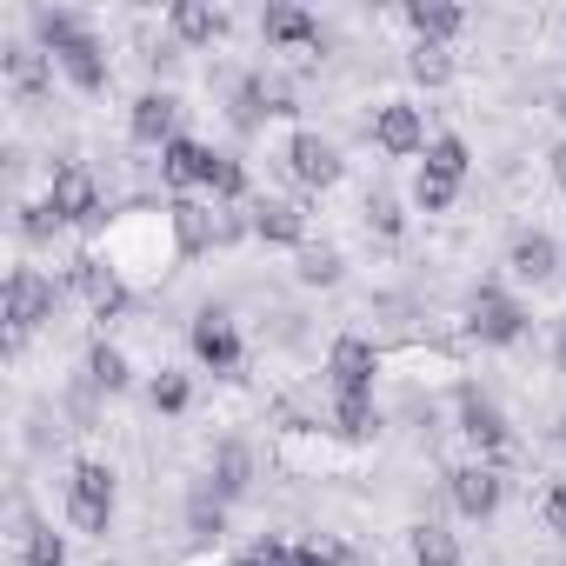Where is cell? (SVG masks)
<instances>
[{
    "instance_id": "6da1fadb",
    "label": "cell",
    "mask_w": 566,
    "mask_h": 566,
    "mask_svg": "<svg viewBox=\"0 0 566 566\" xmlns=\"http://www.w3.org/2000/svg\"><path fill=\"white\" fill-rule=\"evenodd\" d=\"M41 41L61 54V67H67V81H74V87H87V94H94V87L107 81V61H101L94 34H81L67 14H41Z\"/></svg>"
},
{
    "instance_id": "7a4b0ae2",
    "label": "cell",
    "mask_w": 566,
    "mask_h": 566,
    "mask_svg": "<svg viewBox=\"0 0 566 566\" xmlns=\"http://www.w3.org/2000/svg\"><path fill=\"white\" fill-rule=\"evenodd\" d=\"M67 513H74V526L107 533V520H114V473L94 467V460H81V467L67 473Z\"/></svg>"
},
{
    "instance_id": "3957f363",
    "label": "cell",
    "mask_w": 566,
    "mask_h": 566,
    "mask_svg": "<svg viewBox=\"0 0 566 566\" xmlns=\"http://www.w3.org/2000/svg\"><path fill=\"white\" fill-rule=\"evenodd\" d=\"M54 314V287L34 273V266H14L8 273V327H14V340L28 334V327H41Z\"/></svg>"
},
{
    "instance_id": "277c9868",
    "label": "cell",
    "mask_w": 566,
    "mask_h": 566,
    "mask_svg": "<svg viewBox=\"0 0 566 566\" xmlns=\"http://www.w3.org/2000/svg\"><path fill=\"white\" fill-rule=\"evenodd\" d=\"M48 213H54V220H94V213H101L94 174H87V167H61L54 187H48Z\"/></svg>"
},
{
    "instance_id": "5b68a950",
    "label": "cell",
    "mask_w": 566,
    "mask_h": 566,
    "mask_svg": "<svg viewBox=\"0 0 566 566\" xmlns=\"http://www.w3.org/2000/svg\"><path fill=\"white\" fill-rule=\"evenodd\" d=\"M467 327L480 334V340H493V347H506V340H520V327H526V314L506 301V294H473V307H467Z\"/></svg>"
},
{
    "instance_id": "8992f818",
    "label": "cell",
    "mask_w": 566,
    "mask_h": 566,
    "mask_svg": "<svg viewBox=\"0 0 566 566\" xmlns=\"http://www.w3.org/2000/svg\"><path fill=\"white\" fill-rule=\"evenodd\" d=\"M193 354H200V367H213V374L240 367V334H233V321L207 307V314L193 321Z\"/></svg>"
},
{
    "instance_id": "52a82bcc",
    "label": "cell",
    "mask_w": 566,
    "mask_h": 566,
    "mask_svg": "<svg viewBox=\"0 0 566 566\" xmlns=\"http://www.w3.org/2000/svg\"><path fill=\"white\" fill-rule=\"evenodd\" d=\"M374 140H380L387 154H420V147H427L420 107H407V101H387V107L374 114Z\"/></svg>"
},
{
    "instance_id": "ba28073f",
    "label": "cell",
    "mask_w": 566,
    "mask_h": 566,
    "mask_svg": "<svg viewBox=\"0 0 566 566\" xmlns=\"http://www.w3.org/2000/svg\"><path fill=\"white\" fill-rule=\"evenodd\" d=\"M174 120H180V101H174V94H140V101H134V140L174 147V140H180Z\"/></svg>"
},
{
    "instance_id": "9c48e42d",
    "label": "cell",
    "mask_w": 566,
    "mask_h": 566,
    "mask_svg": "<svg viewBox=\"0 0 566 566\" xmlns=\"http://www.w3.org/2000/svg\"><path fill=\"white\" fill-rule=\"evenodd\" d=\"M287 160H294V180H307V187H334V180H340V154H334L321 134H294Z\"/></svg>"
},
{
    "instance_id": "30bf717a",
    "label": "cell",
    "mask_w": 566,
    "mask_h": 566,
    "mask_svg": "<svg viewBox=\"0 0 566 566\" xmlns=\"http://www.w3.org/2000/svg\"><path fill=\"white\" fill-rule=\"evenodd\" d=\"M266 41L294 48V54H321V28H314L307 8H266Z\"/></svg>"
},
{
    "instance_id": "8fae6325",
    "label": "cell",
    "mask_w": 566,
    "mask_h": 566,
    "mask_svg": "<svg viewBox=\"0 0 566 566\" xmlns=\"http://www.w3.org/2000/svg\"><path fill=\"white\" fill-rule=\"evenodd\" d=\"M327 374H334L340 394H367V387H374V347H367V340H334Z\"/></svg>"
},
{
    "instance_id": "7c38bea8",
    "label": "cell",
    "mask_w": 566,
    "mask_h": 566,
    "mask_svg": "<svg viewBox=\"0 0 566 566\" xmlns=\"http://www.w3.org/2000/svg\"><path fill=\"white\" fill-rule=\"evenodd\" d=\"M453 506H460L467 520H486V513L500 506V473H493V467H460V473H453Z\"/></svg>"
},
{
    "instance_id": "4fadbf2b",
    "label": "cell",
    "mask_w": 566,
    "mask_h": 566,
    "mask_svg": "<svg viewBox=\"0 0 566 566\" xmlns=\"http://www.w3.org/2000/svg\"><path fill=\"white\" fill-rule=\"evenodd\" d=\"M81 287H87V301H94V314H101V321H114V314L127 307L120 273H114V266H101V260H81Z\"/></svg>"
},
{
    "instance_id": "5bb4252c",
    "label": "cell",
    "mask_w": 566,
    "mask_h": 566,
    "mask_svg": "<svg viewBox=\"0 0 566 566\" xmlns=\"http://www.w3.org/2000/svg\"><path fill=\"white\" fill-rule=\"evenodd\" d=\"M220 28H227V14L220 8H207V0H180V8H174V34L180 41H220Z\"/></svg>"
},
{
    "instance_id": "9a60e30c",
    "label": "cell",
    "mask_w": 566,
    "mask_h": 566,
    "mask_svg": "<svg viewBox=\"0 0 566 566\" xmlns=\"http://www.w3.org/2000/svg\"><path fill=\"white\" fill-rule=\"evenodd\" d=\"M553 266H559V247H553L546 233H520V240H513V273H520V280H546Z\"/></svg>"
},
{
    "instance_id": "2e32d148",
    "label": "cell",
    "mask_w": 566,
    "mask_h": 566,
    "mask_svg": "<svg viewBox=\"0 0 566 566\" xmlns=\"http://www.w3.org/2000/svg\"><path fill=\"white\" fill-rule=\"evenodd\" d=\"M407 21H413V34H420V41H433V48L460 34V8H440V0H413Z\"/></svg>"
},
{
    "instance_id": "e0dca14e",
    "label": "cell",
    "mask_w": 566,
    "mask_h": 566,
    "mask_svg": "<svg viewBox=\"0 0 566 566\" xmlns=\"http://www.w3.org/2000/svg\"><path fill=\"white\" fill-rule=\"evenodd\" d=\"M253 233L273 240V247H294V240H301V213H294L287 200H266V207L253 213Z\"/></svg>"
},
{
    "instance_id": "ac0fdd59",
    "label": "cell",
    "mask_w": 566,
    "mask_h": 566,
    "mask_svg": "<svg viewBox=\"0 0 566 566\" xmlns=\"http://www.w3.org/2000/svg\"><path fill=\"white\" fill-rule=\"evenodd\" d=\"M160 167H167V180H200L207 174V147L200 140H174V147H160Z\"/></svg>"
},
{
    "instance_id": "d6986e66",
    "label": "cell",
    "mask_w": 566,
    "mask_h": 566,
    "mask_svg": "<svg viewBox=\"0 0 566 566\" xmlns=\"http://www.w3.org/2000/svg\"><path fill=\"white\" fill-rule=\"evenodd\" d=\"M174 233H180V253H207V240H213V227H207V207L180 200V207H174Z\"/></svg>"
},
{
    "instance_id": "ffe728a7",
    "label": "cell",
    "mask_w": 566,
    "mask_h": 566,
    "mask_svg": "<svg viewBox=\"0 0 566 566\" xmlns=\"http://www.w3.org/2000/svg\"><path fill=\"white\" fill-rule=\"evenodd\" d=\"M413 553H420V566H460V546L447 526H413Z\"/></svg>"
},
{
    "instance_id": "44dd1931",
    "label": "cell",
    "mask_w": 566,
    "mask_h": 566,
    "mask_svg": "<svg viewBox=\"0 0 566 566\" xmlns=\"http://www.w3.org/2000/svg\"><path fill=\"white\" fill-rule=\"evenodd\" d=\"M427 174H440V180H460V174H467V140H453V134L427 140Z\"/></svg>"
},
{
    "instance_id": "7402d4cb",
    "label": "cell",
    "mask_w": 566,
    "mask_h": 566,
    "mask_svg": "<svg viewBox=\"0 0 566 566\" xmlns=\"http://www.w3.org/2000/svg\"><path fill=\"white\" fill-rule=\"evenodd\" d=\"M467 433H473V447H486V453L506 447V427H500V413H493L486 400H467Z\"/></svg>"
},
{
    "instance_id": "603a6c76",
    "label": "cell",
    "mask_w": 566,
    "mask_h": 566,
    "mask_svg": "<svg viewBox=\"0 0 566 566\" xmlns=\"http://www.w3.org/2000/svg\"><path fill=\"white\" fill-rule=\"evenodd\" d=\"M8 81H14L21 94H41V87H48V61H41L34 48H14V54H8Z\"/></svg>"
},
{
    "instance_id": "cb8c5ba5",
    "label": "cell",
    "mask_w": 566,
    "mask_h": 566,
    "mask_svg": "<svg viewBox=\"0 0 566 566\" xmlns=\"http://www.w3.org/2000/svg\"><path fill=\"white\" fill-rule=\"evenodd\" d=\"M200 187H207V193H220V200H233V193L247 187V174H240V160H227V154H207V174H200Z\"/></svg>"
},
{
    "instance_id": "d4e9b609",
    "label": "cell",
    "mask_w": 566,
    "mask_h": 566,
    "mask_svg": "<svg viewBox=\"0 0 566 566\" xmlns=\"http://www.w3.org/2000/svg\"><path fill=\"white\" fill-rule=\"evenodd\" d=\"M334 427H340V433H354V440H360V433H374V400H367V394H340Z\"/></svg>"
},
{
    "instance_id": "484cf974",
    "label": "cell",
    "mask_w": 566,
    "mask_h": 566,
    "mask_svg": "<svg viewBox=\"0 0 566 566\" xmlns=\"http://www.w3.org/2000/svg\"><path fill=\"white\" fill-rule=\"evenodd\" d=\"M21 566H67V546H61V533H54V526H34V533H28V553H21Z\"/></svg>"
},
{
    "instance_id": "4316f807",
    "label": "cell",
    "mask_w": 566,
    "mask_h": 566,
    "mask_svg": "<svg viewBox=\"0 0 566 566\" xmlns=\"http://www.w3.org/2000/svg\"><path fill=\"white\" fill-rule=\"evenodd\" d=\"M453 193H460V180H440V174H427V167H420V180H413V200H420L427 213H447V207H453Z\"/></svg>"
},
{
    "instance_id": "83f0119b",
    "label": "cell",
    "mask_w": 566,
    "mask_h": 566,
    "mask_svg": "<svg viewBox=\"0 0 566 566\" xmlns=\"http://www.w3.org/2000/svg\"><path fill=\"white\" fill-rule=\"evenodd\" d=\"M87 374H94V387H107V394L127 387V360H120L114 347H94V354H87Z\"/></svg>"
},
{
    "instance_id": "f1b7e54d",
    "label": "cell",
    "mask_w": 566,
    "mask_h": 566,
    "mask_svg": "<svg viewBox=\"0 0 566 566\" xmlns=\"http://www.w3.org/2000/svg\"><path fill=\"white\" fill-rule=\"evenodd\" d=\"M301 280H307V287H334V280H340V253H327V247L307 253L301 260Z\"/></svg>"
},
{
    "instance_id": "f546056e",
    "label": "cell",
    "mask_w": 566,
    "mask_h": 566,
    "mask_svg": "<svg viewBox=\"0 0 566 566\" xmlns=\"http://www.w3.org/2000/svg\"><path fill=\"white\" fill-rule=\"evenodd\" d=\"M413 74H420L427 87H440V81H447V48H433V41H420V48H413Z\"/></svg>"
},
{
    "instance_id": "4dcf8cb0",
    "label": "cell",
    "mask_w": 566,
    "mask_h": 566,
    "mask_svg": "<svg viewBox=\"0 0 566 566\" xmlns=\"http://www.w3.org/2000/svg\"><path fill=\"white\" fill-rule=\"evenodd\" d=\"M220 493H247V453L240 447H220Z\"/></svg>"
},
{
    "instance_id": "1f68e13d",
    "label": "cell",
    "mask_w": 566,
    "mask_h": 566,
    "mask_svg": "<svg viewBox=\"0 0 566 566\" xmlns=\"http://www.w3.org/2000/svg\"><path fill=\"white\" fill-rule=\"evenodd\" d=\"M154 407H160V413H180V407H187V380H180V374H160V380H154Z\"/></svg>"
},
{
    "instance_id": "d6a6232c",
    "label": "cell",
    "mask_w": 566,
    "mask_h": 566,
    "mask_svg": "<svg viewBox=\"0 0 566 566\" xmlns=\"http://www.w3.org/2000/svg\"><path fill=\"white\" fill-rule=\"evenodd\" d=\"M367 220H374L380 233H400V207H394L387 193H374V200H367Z\"/></svg>"
},
{
    "instance_id": "836d02e7",
    "label": "cell",
    "mask_w": 566,
    "mask_h": 566,
    "mask_svg": "<svg viewBox=\"0 0 566 566\" xmlns=\"http://www.w3.org/2000/svg\"><path fill=\"white\" fill-rule=\"evenodd\" d=\"M546 526L566 539V486H553V493H546Z\"/></svg>"
},
{
    "instance_id": "e575fe53",
    "label": "cell",
    "mask_w": 566,
    "mask_h": 566,
    "mask_svg": "<svg viewBox=\"0 0 566 566\" xmlns=\"http://www.w3.org/2000/svg\"><path fill=\"white\" fill-rule=\"evenodd\" d=\"M553 187L566 193V147H553Z\"/></svg>"
},
{
    "instance_id": "d590c367",
    "label": "cell",
    "mask_w": 566,
    "mask_h": 566,
    "mask_svg": "<svg viewBox=\"0 0 566 566\" xmlns=\"http://www.w3.org/2000/svg\"><path fill=\"white\" fill-rule=\"evenodd\" d=\"M294 566H334V559H327V553H301Z\"/></svg>"
},
{
    "instance_id": "8d00e7d4",
    "label": "cell",
    "mask_w": 566,
    "mask_h": 566,
    "mask_svg": "<svg viewBox=\"0 0 566 566\" xmlns=\"http://www.w3.org/2000/svg\"><path fill=\"white\" fill-rule=\"evenodd\" d=\"M559 360H566V321H559Z\"/></svg>"
},
{
    "instance_id": "74e56055",
    "label": "cell",
    "mask_w": 566,
    "mask_h": 566,
    "mask_svg": "<svg viewBox=\"0 0 566 566\" xmlns=\"http://www.w3.org/2000/svg\"><path fill=\"white\" fill-rule=\"evenodd\" d=\"M247 566H260V559H247Z\"/></svg>"
}]
</instances>
